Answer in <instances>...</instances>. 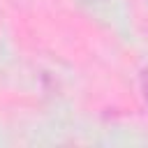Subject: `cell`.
Instances as JSON below:
<instances>
[{"label": "cell", "mask_w": 148, "mask_h": 148, "mask_svg": "<svg viewBox=\"0 0 148 148\" xmlns=\"http://www.w3.org/2000/svg\"><path fill=\"white\" fill-rule=\"evenodd\" d=\"M141 90H143V99L148 104V69L141 72Z\"/></svg>", "instance_id": "6da1fadb"}]
</instances>
